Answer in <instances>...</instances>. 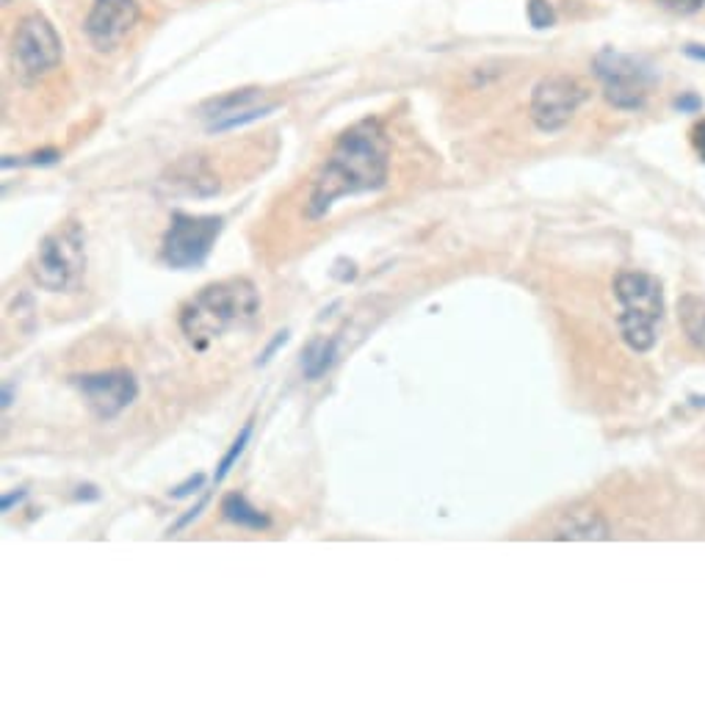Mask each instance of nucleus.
Listing matches in <instances>:
<instances>
[{
  "label": "nucleus",
  "mask_w": 705,
  "mask_h": 705,
  "mask_svg": "<svg viewBox=\"0 0 705 705\" xmlns=\"http://www.w3.org/2000/svg\"><path fill=\"white\" fill-rule=\"evenodd\" d=\"M249 437H253V421H249V424L244 426L242 435L235 437L233 446H230V451L224 454V457H222V462H219L216 477H213V482L219 484V482H224V479H227V473H230V470L235 468V462H238V459H242L244 448H247V443H249Z\"/></svg>",
  "instance_id": "nucleus-17"
},
{
  "label": "nucleus",
  "mask_w": 705,
  "mask_h": 705,
  "mask_svg": "<svg viewBox=\"0 0 705 705\" xmlns=\"http://www.w3.org/2000/svg\"><path fill=\"white\" fill-rule=\"evenodd\" d=\"M686 53L692 58H697V61H705V45H689Z\"/></svg>",
  "instance_id": "nucleus-27"
},
{
  "label": "nucleus",
  "mask_w": 705,
  "mask_h": 705,
  "mask_svg": "<svg viewBox=\"0 0 705 705\" xmlns=\"http://www.w3.org/2000/svg\"><path fill=\"white\" fill-rule=\"evenodd\" d=\"M656 3L675 14H694L705 7V0H656Z\"/></svg>",
  "instance_id": "nucleus-20"
},
{
  "label": "nucleus",
  "mask_w": 705,
  "mask_h": 705,
  "mask_svg": "<svg viewBox=\"0 0 705 705\" xmlns=\"http://www.w3.org/2000/svg\"><path fill=\"white\" fill-rule=\"evenodd\" d=\"M14 64L25 81L42 78L61 64V40L42 14H31L14 31Z\"/></svg>",
  "instance_id": "nucleus-8"
},
{
  "label": "nucleus",
  "mask_w": 705,
  "mask_h": 705,
  "mask_svg": "<svg viewBox=\"0 0 705 705\" xmlns=\"http://www.w3.org/2000/svg\"><path fill=\"white\" fill-rule=\"evenodd\" d=\"M338 360V340L335 338H313L302 349V373L304 379L316 382Z\"/></svg>",
  "instance_id": "nucleus-13"
},
{
  "label": "nucleus",
  "mask_w": 705,
  "mask_h": 705,
  "mask_svg": "<svg viewBox=\"0 0 705 705\" xmlns=\"http://www.w3.org/2000/svg\"><path fill=\"white\" fill-rule=\"evenodd\" d=\"M614 299L619 302L617 327L628 349L650 351L664 318V291L656 277L645 271H623L614 280Z\"/></svg>",
  "instance_id": "nucleus-3"
},
{
  "label": "nucleus",
  "mask_w": 705,
  "mask_h": 705,
  "mask_svg": "<svg viewBox=\"0 0 705 705\" xmlns=\"http://www.w3.org/2000/svg\"><path fill=\"white\" fill-rule=\"evenodd\" d=\"M136 0H94L83 31L98 51H114L138 23Z\"/></svg>",
  "instance_id": "nucleus-10"
},
{
  "label": "nucleus",
  "mask_w": 705,
  "mask_h": 705,
  "mask_svg": "<svg viewBox=\"0 0 705 705\" xmlns=\"http://www.w3.org/2000/svg\"><path fill=\"white\" fill-rule=\"evenodd\" d=\"M12 404V388H3V407H9Z\"/></svg>",
  "instance_id": "nucleus-29"
},
{
  "label": "nucleus",
  "mask_w": 705,
  "mask_h": 705,
  "mask_svg": "<svg viewBox=\"0 0 705 705\" xmlns=\"http://www.w3.org/2000/svg\"><path fill=\"white\" fill-rule=\"evenodd\" d=\"M681 324L689 344L705 351V299L686 296L681 302Z\"/></svg>",
  "instance_id": "nucleus-16"
},
{
  "label": "nucleus",
  "mask_w": 705,
  "mask_h": 705,
  "mask_svg": "<svg viewBox=\"0 0 705 705\" xmlns=\"http://www.w3.org/2000/svg\"><path fill=\"white\" fill-rule=\"evenodd\" d=\"M72 384L83 396L87 407L103 421H111L120 413H125L138 396V382L127 368L83 373V377H72Z\"/></svg>",
  "instance_id": "nucleus-9"
},
{
  "label": "nucleus",
  "mask_w": 705,
  "mask_h": 705,
  "mask_svg": "<svg viewBox=\"0 0 705 705\" xmlns=\"http://www.w3.org/2000/svg\"><path fill=\"white\" fill-rule=\"evenodd\" d=\"M58 158H61V153H58V149H42V153L29 155V158H18V161H12V158H3V169H9L12 164H18V167H23V164H29V167H47V164H56Z\"/></svg>",
  "instance_id": "nucleus-19"
},
{
  "label": "nucleus",
  "mask_w": 705,
  "mask_h": 705,
  "mask_svg": "<svg viewBox=\"0 0 705 705\" xmlns=\"http://www.w3.org/2000/svg\"><path fill=\"white\" fill-rule=\"evenodd\" d=\"M25 490H18V493H7L0 499V512H12V506H20L25 501Z\"/></svg>",
  "instance_id": "nucleus-24"
},
{
  "label": "nucleus",
  "mask_w": 705,
  "mask_h": 705,
  "mask_svg": "<svg viewBox=\"0 0 705 705\" xmlns=\"http://www.w3.org/2000/svg\"><path fill=\"white\" fill-rule=\"evenodd\" d=\"M222 515H224V521H230L233 526L249 528V531H266V528L271 526L269 515H266V512H260V510H255V506L238 493L224 495Z\"/></svg>",
  "instance_id": "nucleus-14"
},
{
  "label": "nucleus",
  "mask_w": 705,
  "mask_h": 705,
  "mask_svg": "<svg viewBox=\"0 0 705 705\" xmlns=\"http://www.w3.org/2000/svg\"><path fill=\"white\" fill-rule=\"evenodd\" d=\"M75 499H78V501H98L100 493H98V488H92V484H83V488H78Z\"/></svg>",
  "instance_id": "nucleus-25"
},
{
  "label": "nucleus",
  "mask_w": 705,
  "mask_h": 705,
  "mask_svg": "<svg viewBox=\"0 0 705 705\" xmlns=\"http://www.w3.org/2000/svg\"><path fill=\"white\" fill-rule=\"evenodd\" d=\"M288 338H291V333H288V329H282V333H277V335H275V340H271V344L266 346L264 355L258 357V366H266V362H269L271 357L277 355V349H280V346H286V344H288Z\"/></svg>",
  "instance_id": "nucleus-22"
},
{
  "label": "nucleus",
  "mask_w": 705,
  "mask_h": 705,
  "mask_svg": "<svg viewBox=\"0 0 705 705\" xmlns=\"http://www.w3.org/2000/svg\"><path fill=\"white\" fill-rule=\"evenodd\" d=\"M224 230L222 216H202V213H172L161 242V258L169 269L191 271L200 269L208 255L216 247V238Z\"/></svg>",
  "instance_id": "nucleus-5"
},
{
  "label": "nucleus",
  "mask_w": 705,
  "mask_h": 705,
  "mask_svg": "<svg viewBox=\"0 0 705 705\" xmlns=\"http://www.w3.org/2000/svg\"><path fill=\"white\" fill-rule=\"evenodd\" d=\"M3 3H9V0H3Z\"/></svg>",
  "instance_id": "nucleus-30"
},
{
  "label": "nucleus",
  "mask_w": 705,
  "mask_h": 705,
  "mask_svg": "<svg viewBox=\"0 0 705 705\" xmlns=\"http://www.w3.org/2000/svg\"><path fill=\"white\" fill-rule=\"evenodd\" d=\"M586 89L579 78H570V75H548L542 81L534 87L531 105H528V114H531V122L542 133H557L568 125L575 116V111L584 105Z\"/></svg>",
  "instance_id": "nucleus-7"
},
{
  "label": "nucleus",
  "mask_w": 705,
  "mask_h": 705,
  "mask_svg": "<svg viewBox=\"0 0 705 705\" xmlns=\"http://www.w3.org/2000/svg\"><path fill=\"white\" fill-rule=\"evenodd\" d=\"M202 484H205V473H197V477H191V479H189V482L178 484V488H175V490H172V493H169V499H175V501H180V499H189V495L200 493V490H202Z\"/></svg>",
  "instance_id": "nucleus-21"
},
{
  "label": "nucleus",
  "mask_w": 705,
  "mask_h": 705,
  "mask_svg": "<svg viewBox=\"0 0 705 705\" xmlns=\"http://www.w3.org/2000/svg\"><path fill=\"white\" fill-rule=\"evenodd\" d=\"M205 506H208V499H202V501H200V504H197V506H194V510H189V512H186V515H183V517H180V521H178V523H175V526H172V528H169V534H178V531H180V528H186V526H189V523H191V521H197V517H200V515H202V510H205Z\"/></svg>",
  "instance_id": "nucleus-23"
},
{
  "label": "nucleus",
  "mask_w": 705,
  "mask_h": 705,
  "mask_svg": "<svg viewBox=\"0 0 705 705\" xmlns=\"http://www.w3.org/2000/svg\"><path fill=\"white\" fill-rule=\"evenodd\" d=\"M694 144H697V153L703 155V161H705V122L694 127Z\"/></svg>",
  "instance_id": "nucleus-26"
},
{
  "label": "nucleus",
  "mask_w": 705,
  "mask_h": 705,
  "mask_svg": "<svg viewBox=\"0 0 705 705\" xmlns=\"http://www.w3.org/2000/svg\"><path fill=\"white\" fill-rule=\"evenodd\" d=\"M557 537L562 539H606L608 526L597 512H570Z\"/></svg>",
  "instance_id": "nucleus-15"
},
{
  "label": "nucleus",
  "mask_w": 705,
  "mask_h": 705,
  "mask_svg": "<svg viewBox=\"0 0 705 705\" xmlns=\"http://www.w3.org/2000/svg\"><path fill=\"white\" fill-rule=\"evenodd\" d=\"M260 293L247 277H230L197 291L180 307V333L197 351H205L222 335L244 329L258 318Z\"/></svg>",
  "instance_id": "nucleus-2"
},
{
  "label": "nucleus",
  "mask_w": 705,
  "mask_h": 705,
  "mask_svg": "<svg viewBox=\"0 0 705 705\" xmlns=\"http://www.w3.org/2000/svg\"><path fill=\"white\" fill-rule=\"evenodd\" d=\"M164 186L172 191H180L186 197H213L219 191L216 175L208 169L202 158H186L178 167H172L169 178H164Z\"/></svg>",
  "instance_id": "nucleus-12"
},
{
  "label": "nucleus",
  "mask_w": 705,
  "mask_h": 705,
  "mask_svg": "<svg viewBox=\"0 0 705 705\" xmlns=\"http://www.w3.org/2000/svg\"><path fill=\"white\" fill-rule=\"evenodd\" d=\"M87 271V235L78 222H64L42 238L34 255V280L47 293L78 288Z\"/></svg>",
  "instance_id": "nucleus-4"
},
{
  "label": "nucleus",
  "mask_w": 705,
  "mask_h": 705,
  "mask_svg": "<svg viewBox=\"0 0 705 705\" xmlns=\"http://www.w3.org/2000/svg\"><path fill=\"white\" fill-rule=\"evenodd\" d=\"M526 14L534 29H551L557 23V12H553L551 0H528Z\"/></svg>",
  "instance_id": "nucleus-18"
},
{
  "label": "nucleus",
  "mask_w": 705,
  "mask_h": 705,
  "mask_svg": "<svg viewBox=\"0 0 705 705\" xmlns=\"http://www.w3.org/2000/svg\"><path fill=\"white\" fill-rule=\"evenodd\" d=\"M608 103L619 111H637L648 100L653 75L639 58L619 51H601L592 61Z\"/></svg>",
  "instance_id": "nucleus-6"
},
{
  "label": "nucleus",
  "mask_w": 705,
  "mask_h": 705,
  "mask_svg": "<svg viewBox=\"0 0 705 705\" xmlns=\"http://www.w3.org/2000/svg\"><path fill=\"white\" fill-rule=\"evenodd\" d=\"M275 109V103H264V92H260V89H238V92H230L224 94V98L211 100V103L202 109V116H205L208 122V131L224 133L235 131V127L242 125H249V122L271 114Z\"/></svg>",
  "instance_id": "nucleus-11"
},
{
  "label": "nucleus",
  "mask_w": 705,
  "mask_h": 705,
  "mask_svg": "<svg viewBox=\"0 0 705 705\" xmlns=\"http://www.w3.org/2000/svg\"><path fill=\"white\" fill-rule=\"evenodd\" d=\"M390 147L377 120H362L335 142L307 200V216L322 219L344 197L371 194L388 183Z\"/></svg>",
  "instance_id": "nucleus-1"
},
{
  "label": "nucleus",
  "mask_w": 705,
  "mask_h": 705,
  "mask_svg": "<svg viewBox=\"0 0 705 705\" xmlns=\"http://www.w3.org/2000/svg\"><path fill=\"white\" fill-rule=\"evenodd\" d=\"M678 109H700V100L694 98H686V100H678Z\"/></svg>",
  "instance_id": "nucleus-28"
}]
</instances>
